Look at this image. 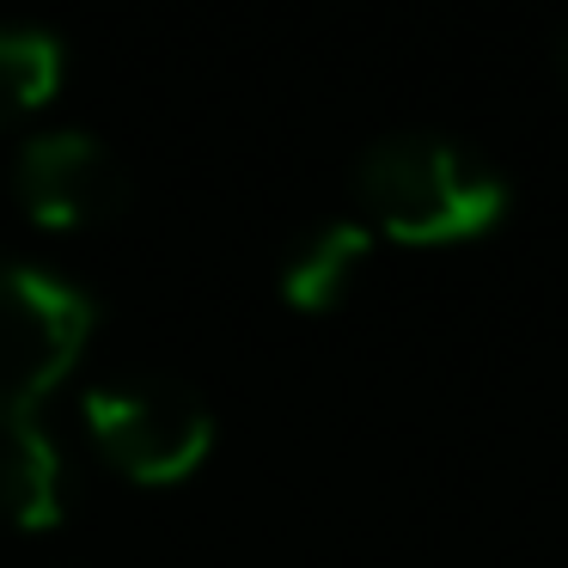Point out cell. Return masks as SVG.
Wrapping results in <instances>:
<instances>
[{"label":"cell","mask_w":568,"mask_h":568,"mask_svg":"<svg viewBox=\"0 0 568 568\" xmlns=\"http://www.w3.org/2000/svg\"><path fill=\"white\" fill-rule=\"evenodd\" d=\"M355 190L373 226L404 245H458L507 214V184L489 160L446 135H385L361 153Z\"/></svg>","instance_id":"6da1fadb"},{"label":"cell","mask_w":568,"mask_h":568,"mask_svg":"<svg viewBox=\"0 0 568 568\" xmlns=\"http://www.w3.org/2000/svg\"><path fill=\"white\" fill-rule=\"evenodd\" d=\"M87 428L99 453L135 483H178L209 458L214 446V409L202 404L196 385L141 373V379H111L87 392Z\"/></svg>","instance_id":"3957f363"},{"label":"cell","mask_w":568,"mask_h":568,"mask_svg":"<svg viewBox=\"0 0 568 568\" xmlns=\"http://www.w3.org/2000/svg\"><path fill=\"white\" fill-rule=\"evenodd\" d=\"M373 251V233L361 221H324L287 251L282 263V300L294 312H331L343 306V294L355 287L361 263Z\"/></svg>","instance_id":"8992f818"},{"label":"cell","mask_w":568,"mask_h":568,"mask_svg":"<svg viewBox=\"0 0 568 568\" xmlns=\"http://www.w3.org/2000/svg\"><path fill=\"white\" fill-rule=\"evenodd\" d=\"M562 80H568V38H562Z\"/></svg>","instance_id":"ba28073f"},{"label":"cell","mask_w":568,"mask_h":568,"mask_svg":"<svg viewBox=\"0 0 568 568\" xmlns=\"http://www.w3.org/2000/svg\"><path fill=\"white\" fill-rule=\"evenodd\" d=\"M92 300L38 263H0V428L38 416L92 336Z\"/></svg>","instance_id":"7a4b0ae2"},{"label":"cell","mask_w":568,"mask_h":568,"mask_svg":"<svg viewBox=\"0 0 568 568\" xmlns=\"http://www.w3.org/2000/svg\"><path fill=\"white\" fill-rule=\"evenodd\" d=\"M62 87V43L26 26H0V123L38 111Z\"/></svg>","instance_id":"52a82bcc"},{"label":"cell","mask_w":568,"mask_h":568,"mask_svg":"<svg viewBox=\"0 0 568 568\" xmlns=\"http://www.w3.org/2000/svg\"><path fill=\"white\" fill-rule=\"evenodd\" d=\"M13 190L38 226H99L129 202V172L99 135L50 129L19 148Z\"/></svg>","instance_id":"277c9868"},{"label":"cell","mask_w":568,"mask_h":568,"mask_svg":"<svg viewBox=\"0 0 568 568\" xmlns=\"http://www.w3.org/2000/svg\"><path fill=\"white\" fill-rule=\"evenodd\" d=\"M62 507H68L62 446L38 422L0 428V519L19 531H43L62 519Z\"/></svg>","instance_id":"5b68a950"}]
</instances>
